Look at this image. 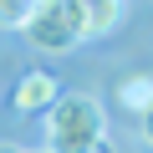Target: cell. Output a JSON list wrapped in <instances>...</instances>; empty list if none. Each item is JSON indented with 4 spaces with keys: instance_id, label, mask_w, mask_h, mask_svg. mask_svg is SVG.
<instances>
[{
    "instance_id": "1",
    "label": "cell",
    "mask_w": 153,
    "mask_h": 153,
    "mask_svg": "<svg viewBox=\"0 0 153 153\" xmlns=\"http://www.w3.org/2000/svg\"><path fill=\"white\" fill-rule=\"evenodd\" d=\"M107 143V112L92 92H61L46 107V153H97Z\"/></svg>"
},
{
    "instance_id": "2",
    "label": "cell",
    "mask_w": 153,
    "mask_h": 153,
    "mask_svg": "<svg viewBox=\"0 0 153 153\" xmlns=\"http://www.w3.org/2000/svg\"><path fill=\"white\" fill-rule=\"evenodd\" d=\"M26 41L46 56H66L76 41H82V21H76V0H36L31 16L21 21Z\"/></svg>"
},
{
    "instance_id": "3",
    "label": "cell",
    "mask_w": 153,
    "mask_h": 153,
    "mask_svg": "<svg viewBox=\"0 0 153 153\" xmlns=\"http://www.w3.org/2000/svg\"><path fill=\"white\" fill-rule=\"evenodd\" d=\"M56 97H61L56 76H51V71H31L26 82L16 87V112H46Z\"/></svg>"
},
{
    "instance_id": "4",
    "label": "cell",
    "mask_w": 153,
    "mask_h": 153,
    "mask_svg": "<svg viewBox=\"0 0 153 153\" xmlns=\"http://www.w3.org/2000/svg\"><path fill=\"white\" fill-rule=\"evenodd\" d=\"M76 21H82V41L87 36H107L123 21V0H76Z\"/></svg>"
},
{
    "instance_id": "5",
    "label": "cell",
    "mask_w": 153,
    "mask_h": 153,
    "mask_svg": "<svg viewBox=\"0 0 153 153\" xmlns=\"http://www.w3.org/2000/svg\"><path fill=\"white\" fill-rule=\"evenodd\" d=\"M117 102H123L128 112H143V107L153 102V76H128V82L117 87Z\"/></svg>"
},
{
    "instance_id": "6",
    "label": "cell",
    "mask_w": 153,
    "mask_h": 153,
    "mask_svg": "<svg viewBox=\"0 0 153 153\" xmlns=\"http://www.w3.org/2000/svg\"><path fill=\"white\" fill-rule=\"evenodd\" d=\"M31 5H36V0H0V26H5V31L21 26V21L31 16Z\"/></svg>"
},
{
    "instance_id": "7",
    "label": "cell",
    "mask_w": 153,
    "mask_h": 153,
    "mask_svg": "<svg viewBox=\"0 0 153 153\" xmlns=\"http://www.w3.org/2000/svg\"><path fill=\"white\" fill-rule=\"evenodd\" d=\"M138 117H143V143H148V148H153V102H148V107H143V112H138Z\"/></svg>"
},
{
    "instance_id": "8",
    "label": "cell",
    "mask_w": 153,
    "mask_h": 153,
    "mask_svg": "<svg viewBox=\"0 0 153 153\" xmlns=\"http://www.w3.org/2000/svg\"><path fill=\"white\" fill-rule=\"evenodd\" d=\"M0 153H26L21 143H10V138H0Z\"/></svg>"
}]
</instances>
